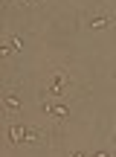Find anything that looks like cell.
<instances>
[{
  "mask_svg": "<svg viewBox=\"0 0 116 157\" xmlns=\"http://www.w3.org/2000/svg\"><path fill=\"white\" fill-rule=\"evenodd\" d=\"M41 111L50 113V117H55V119H67V117H70V105H67V102H61V99L44 102V105H41Z\"/></svg>",
  "mask_w": 116,
  "mask_h": 157,
  "instance_id": "cell-2",
  "label": "cell"
},
{
  "mask_svg": "<svg viewBox=\"0 0 116 157\" xmlns=\"http://www.w3.org/2000/svg\"><path fill=\"white\" fill-rule=\"evenodd\" d=\"M96 157H110V154H107V151H96Z\"/></svg>",
  "mask_w": 116,
  "mask_h": 157,
  "instance_id": "cell-6",
  "label": "cell"
},
{
  "mask_svg": "<svg viewBox=\"0 0 116 157\" xmlns=\"http://www.w3.org/2000/svg\"><path fill=\"white\" fill-rule=\"evenodd\" d=\"M3 105H6V111H12V113H17V111H21V99H17L15 93H6Z\"/></svg>",
  "mask_w": 116,
  "mask_h": 157,
  "instance_id": "cell-3",
  "label": "cell"
},
{
  "mask_svg": "<svg viewBox=\"0 0 116 157\" xmlns=\"http://www.w3.org/2000/svg\"><path fill=\"white\" fill-rule=\"evenodd\" d=\"M113 76H116V73H113Z\"/></svg>",
  "mask_w": 116,
  "mask_h": 157,
  "instance_id": "cell-8",
  "label": "cell"
},
{
  "mask_svg": "<svg viewBox=\"0 0 116 157\" xmlns=\"http://www.w3.org/2000/svg\"><path fill=\"white\" fill-rule=\"evenodd\" d=\"M67 87H70V76H67L64 70H55V73L50 76V84H47V93H50L52 99H61V96L67 93Z\"/></svg>",
  "mask_w": 116,
  "mask_h": 157,
  "instance_id": "cell-1",
  "label": "cell"
},
{
  "mask_svg": "<svg viewBox=\"0 0 116 157\" xmlns=\"http://www.w3.org/2000/svg\"><path fill=\"white\" fill-rule=\"evenodd\" d=\"M73 157H84V154H73Z\"/></svg>",
  "mask_w": 116,
  "mask_h": 157,
  "instance_id": "cell-7",
  "label": "cell"
},
{
  "mask_svg": "<svg viewBox=\"0 0 116 157\" xmlns=\"http://www.w3.org/2000/svg\"><path fill=\"white\" fill-rule=\"evenodd\" d=\"M90 26H93V29H102V26H107V17H105V15H96L93 21H90Z\"/></svg>",
  "mask_w": 116,
  "mask_h": 157,
  "instance_id": "cell-4",
  "label": "cell"
},
{
  "mask_svg": "<svg viewBox=\"0 0 116 157\" xmlns=\"http://www.w3.org/2000/svg\"><path fill=\"white\" fill-rule=\"evenodd\" d=\"M17 3H21V6H35L38 0H17Z\"/></svg>",
  "mask_w": 116,
  "mask_h": 157,
  "instance_id": "cell-5",
  "label": "cell"
}]
</instances>
